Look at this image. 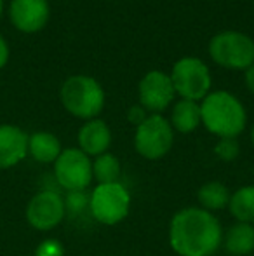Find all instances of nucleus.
Returning <instances> with one entry per match:
<instances>
[{"label": "nucleus", "mask_w": 254, "mask_h": 256, "mask_svg": "<svg viewBox=\"0 0 254 256\" xmlns=\"http://www.w3.org/2000/svg\"><path fill=\"white\" fill-rule=\"evenodd\" d=\"M221 242L220 220L199 206L180 209L169 223V246L178 256H213Z\"/></svg>", "instance_id": "1"}, {"label": "nucleus", "mask_w": 254, "mask_h": 256, "mask_svg": "<svg viewBox=\"0 0 254 256\" xmlns=\"http://www.w3.org/2000/svg\"><path fill=\"white\" fill-rule=\"evenodd\" d=\"M28 154V134L12 124H0V171L17 166Z\"/></svg>", "instance_id": "12"}, {"label": "nucleus", "mask_w": 254, "mask_h": 256, "mask_svg": "<svg viewBox=\"0 0 254 256\" xmlns=\"http://www.w3.org/2000/svg\"><path fill=\"white\" fill-rule=\"evenodd\" d=\"M174 96V88L171 77L162 72H150L139 84V102L145 110L162 112L169 106Z\"/></svg>", "instance_id": "10"}, {"label": "nucleus", "mask_w": 254, "mask_h": 256, "mask_svg": "<svg viewBox=\"0 0 254 256\" xmlns=\"http://www.w3.org/2000/svg\"><path fill=\"white\" fill-rule=\"evenodd\" d=\"M173 126L162 115L155 114L145 118L138 126L134 136V148L148 160H159L173 148Z\"/></svg>", "instance_id": "5"}, {"label": "nucleus", "mask_w": 254, "mask_h": 256, "mask_svg": "<svg viewBox=\"0 0 254 256\" xmlns=\"http://www.w3.org/2000/svg\"><path fill=\"white\" fill-rule=\"evenodd\" d=\"M209 52L218 64L242 70L254 64V42L239 32H225L211 40Z\"/></svg>", "instance_id": "6"}, {"label": "nucleus", "mask_w": 254, "mask_h": 256, "mask_svg": "<svg viewBox=\"0 0 254 256\" xmlns=\"http://www.w3.org/2000/svg\"><path fill=\"white\" fill-rule=\"evenodd\" d=\"M127 118H129V122L139 126L141 122H145V118H146L145 108H143V106H132L131 110H129V114H127Z\"/></svg>", "instance_id": "23"}, {"label": "nucleus", "mask_w": 254, "mask_h": 256, "mask_svg": "<svg viewBox=\"0 0 254 256\" xmlns=\"http://www.w3.org/2000/svg\"><path fill=\"white\" fill-rule=\"evenodd\" d=\"M246 82H248V88L251 89V92H254V64H251L246 72Z\"/></svg>", "instance_id": "25"}, {"label": "nucleus", "mask_w": 254, "mask_h": 256, "mask_svg": "<svg viewBox=\"0 0 254 256\" xmlns=\"http://www.w3.org/2000/svg\"><path fill=\"white\" fill-rule=\"evenodd\" d=\"M230 196L227 185L218 180H213V182L204 183L202 186L197 192V200H199V208L206 209L209 212L220 211V209H225L230 202Z\"/></svg>", "instance_id": "16"}, {"label": "nucleus", "mask_w": 254, "mask_h": 256, "mask_svg": "<svg viewBox=\"0 0 254 256\" xmlns=\"http://www.w3.org/2000/svg\"><path fill=\"white\" fill-rule=\"evenodd\" d=\"M7 61H9V46H7V42L0 35V70L5 66Z\"/></svg>", "instance_id": "24"}, {"label": "nucleus", "mask_w": 254, "mask_h": 256, "mask_svg": "<svg viewBox=\"0 0 254 256\" xmlns=\"http://www.w3.org/2000/svg\"><path fill=\"white\" fill-rule=\"evenodd\" d=\"M61 152V143L52 132L38 131L28 136V154L40 164H54Z\"/></svg>", "instance_id": "15"}, {"label": "nucleus", "mask_w": 254, "mask_h": 256, "mask_svg": "<svg viewBox=\"0 0 254 256\" xmlns=\"http://www.w3.org/2000/svg\"><path fill=\"white\" fill-rule=\"evenodd\" d=\"M66 216L64 199L59 192L52 188H44L37 192L26 206V222L31 228L38 232H49L56 228Z\"/></svg>", "instance_id": "9"}, {"label": "nucleus", "mask_w": 254, "mask_h": 256, "mask_svg": "<svg viewBox=\"0 0 254 256\" xmlns=\"http://www.w3.org/2000/svg\"><path fill=\"white\" fill-rule=\"evenodd\" d=\"M171 82H173L174 92L190 102L206 98L211 88L209 70L197 58H183L178 61L173 68Z\"/></svg>", "instance_id": "8"}, {"label": "nucleus", "mask_w": 254, "mask_h": 256, "mask_svg": "<svg viewBox=\"0 0 254 256\" xmlns=\"http://www.w3.org/2000/svg\"><path fill=\"white\" fill-rule=\"evenodd\" d=\"M110 143H112V132H110L108 126L98 118L89 120L78 131L80 150L89 157H98V155L106 154Z\"/></svg>", "instance_id": "13"}, {"label": "nucleus", "mask_w": 254, "mask_h": 256, "mask_svg": "<svg viewBox=\"0 0 254 256\" xmlns=\"http://www.w3.org/2000/svg\"><path fill=\"white\" fill-rule=\"evenodd\" d=\"M241 146H239L237 138H220V142L214 146V154L225 162H232L239 157Z\"/></svg>", "instance_id": "21"}, {"label": "nucleus", "mask_w": 254, "mask_h": 256, "mask_svg": "<svg viewBox=\"0 0 254 256\" xmlns=\"http://www.w3.org/2000/svg\"><path fill=\"white\" fill-rule=\"evenodd\" d=\"M12 24L24 34L42 30L49 20L47 0H12L9 7Z\"/></svg>", "instance_id": "11"}, {"label": "nucleus", "mask_w": 254, "mask_h": 256, "mask_svg": "<svg viewBox=\"0 0 254 256\" xmlns=\"http://www.w3.org/2000/svg\"><path fill=\"white\" fill-rule=\"evenodd\" d=\"M246 110L235 96L216 91L200 104V120L206 129L220 138H237L246 128Z\"/></svg>", "instance_id": "2"}, {"label": "nucleus", "mask_w": 254, "mask_h": 256, "mask_svg": "<svg viewBox=\"0 0 254 256\" xmlns=\"http://www.w3.org/2000/svg\"><path fill=\"white\" fill-rule=\"evenodd\" d=\"M54 180L66 192L87 190L92 178L91 157L80 148H66L54 162Z\"/></svg>", "instance_id": "7"}, {"label": "nucleus", "mask_w": 254, "mask_h": 256, "mask_svg": "<svg viewBox=\"0 0 254 256\" xmlns=\"http://www.w3.org/2000/svg\"><path fill=\"white\" fill-rule=\"evenodd\" d=\"M173 128L180 132H192L199 128L200 120V106L195 102L190 100H183V102L176 103L173 110Z\"/></svg>", "instance_id": "18"}, {"label": "nucleus", "mask_w": 254, "mask_h": 256, "mask_svg": "<svg viewBox=\"0 0 254 256\" xmlns=\"http://www.w3.org/2000/svg\"><path fill=\"white\" fill-rule=\"evenodd\" d=\"M33 256H64V248L58 239H45L37 246Z\"/></svg>", "instance_id": "22"}, {"label": "nucleus", "mask_w": 254, "mask_h": 256, "mask_svg": "<svg viewBox=\"0 0 254 256\" xmlns=\"http://www.w3.org/2000/svg\"><path fill=\"white\" fill-rule=\"evenodd\" d=\"M251 142H253V145H254V128H253V131H251Z\"/></svg>", "instance_id": "27"}, {"label": "nucleus", "mask_w": 254, "mask_h": 256, "mask_svg": "<svg viewBox=\"0 0 254 256\" xmlns=\"http://www.w3.org/2000/svg\"><path fill=\"white\" fill-rule=\"evenodd\" d=\"M228 254L249 256L254 251V225L251 223H234L223 236V242Z\"/></svg>", "instance_id": "14"}, {"label": "nucleus", "mask_w": 254, "mask_h": 256, "mask_svg": "<svg viewBox=\"0 0 254 256\" xmlns=\"http://www.w3.org/2000/svg\"><path fill=\"white\" fill-rule=\"evenodd\" d=\"M61 103L71 115L78 118H92L103 110L105 92L91 77L75 75L61 86Z\"/></svg>", "instance_id": "3"}, {"label": "nucleus", "mask_w": 254, "mask_h": 256, "mask_svg": "<svg viewBox=\"0 0 254 256\" xmlns=\"http://www.w3.org/2000/svg\"><path fill=\"white\" fill-rule=\"evenodd\" d=\"M64 199V209L70 214H82V212L89 211V194L87 190H75V192H68Z\"/></svg>", "instance_id": "20"}, {"label": "nucleus", "mask_w": 254, "mask_h": 256, "mask_svg": "<svg viewBox=\"0 0 254 256\" xmlns=\"http://www.w3.org/2000/svg\"><path fill=\"white\" fill-rule=\"evenodd\" d=\"M232 216L241 223H254V185H246L235 190L228 202Z\"/></svg>", "instance_id": "17"}, {"label": "nucleus", "mask_w": 254, "mask_h": 256, "mask_svg": "<svg viewBox=\"0 0 254 256\" xmlns=\"http://www.w3.org/2000/svg\"><path fill=\"white\" fill-rule=\"evenodd\" d=\"M131 194L122 183H98L89 194V212L98 223L112 226L127 218Z\"/></svg>", "instance_id": "4"}, {"label": "nucleus", "mask_w": 254, "mask_h": 256, "mask_svg": "<svg viewBox=\"0 0 254 256\" xmlns=\"http://www.w3.org/2000/svg\"><path fill=\"white\" fill-rule=\"evenodd\" d=\"M2 10H3V0H0V16H2Z\"/></svg>", "instance_id": "26"}, {"label": "nucleus", "mask_w": 254, "mask_h": 256, "mask_svg": "<svg viewBox=\"0 0 254 256\" xmlns=\"http://www.w3.org/2000/svg\"><path fill=\"white\" fill-rule=\"evenodd\" d=\"M92 178L98 183H115L120 178V162L113 154L98 155L92 162Z\"/></svg>", "instance_id": "19"}]
</instances>
